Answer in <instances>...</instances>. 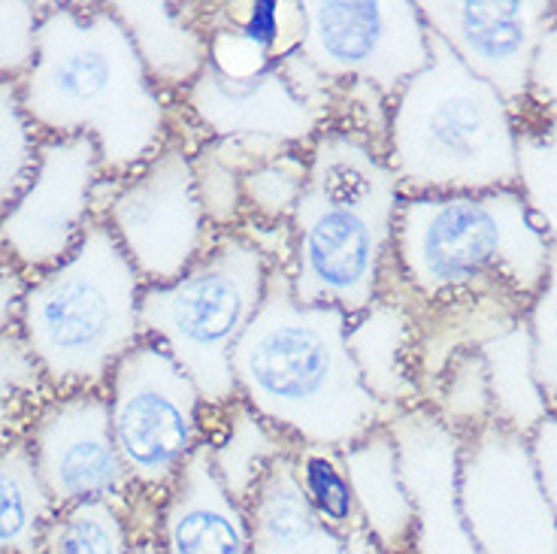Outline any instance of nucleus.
<instances>
[{"mask_svg":"<svg viewBox=\"0 0 557 554\" xmlns=\"http://www.w3.org/2000/svg\"><path fill=\"white\" fill-rule=\"evenodd\" d=\"M40 146L42 134L22 103L18 83L0 79V216L25 192L37 170Z\"/></svg>","mask_w":557,"mask_h":554,"instance_id":"72a5a7b5","label":"nucleus"},{"mask_svg":"<svg viewBox=\"0 0 557 554\" xmlns=\"http://www.w3.org/2000/svg\"><path fill=\"white\" fill-rule=\"evenodd\" d=\"M55 513L28 443L0 445V554H42Z\"/></svg>","mask_w":557,"mask_h":554,"instance_id":"a878e982","label":"nucleus"},{"mask_svg":"<svg viewBox=\"0 0 557 554\" xmlns=\"http://www.w3.org/2000/svg\"><path fill=\"white\" fill-rule=\"evenodd\" d=\"M182 115L200 137H258L309 149L327 125L292 91L278 64L251 79H231L207 61L180 98Z\"/></svg>","mask_w":557,"mask_h":554,"instance_id":"dca6fc26","label":"nucleus"},{"mask_svg":"<svg viewBox=\"0 0 557 554\" xmlns=\"http://www.w3.org/2000/svg\"><path fill=\"white\" fill-rule=\"evenodd\" d=\"M300 52L334 85H370L394 98L431 61L418 0H300Z\"/></svg>","mask_w":557,"mask_h":554,"instance_id":"9b49d317","label":"nucleus"},{"mask_svg":"<svg viewBox=\"0 0 557 554\" xmlns=\"http://www.w3.org/2000/svg\"><path fill=\"white\" fill-rule=\"evenodd\" d=\"M433 37L500 95L509 110L528 103L530 70L555 25L557 0H418Z\"/></svg>","mask_w":557,"mask_h":554,"instance_id":"4468645a","label":"nucleus"},{"mask_svg":"<svg viewBox=\"0 0 557 554\" xmlns=\"http://www.w3.org/2000/svg\"><path fill=\"white\" fill-rule=\"evenodd\" d=\"M528 328L533 340V373L543 389L545 401L557 413V251L552 249V263L543 292L528 309Z\"/></svg>","mask_w":557,"mask_h":554,"instance_id":"f704fd0d","label":"nucleus"},{"mask_svg":"<svg viewBox=\"0 0 557 554\" xmlns=\"http://www.w3.org/2000/svg\"><path fill=\"white\" fill-rule=\"evenodd\" d=\"M18 91L42 137L95 139L107 180L131 176L173 137L176 100L154 88L110 3H42Z\"/></svg>","mask_w":557,"mask_h":554,"instance_id":"f257e3e1","label":"nucleus"},{"mask_svg":"<svg viewBox=\"0 0 557 554\" xmlns=\"http://www.w3.org/2000/svg\"><path fill=\"white\" fill-rule=\"evenodd\" d=\"M518 125V192L528 200L533 222L557 251V122L524 103Z\"/></svg>","mask_w":557,"mask_h":554,"instance_id":"bb28decb","label":"nucleus"},{"mask_svg":"<svg viewBox=\"0 0 557 554\" xmlns=\"http://www.w3.org/2000/svg\"><path fill=\"white\" fill-rule=\"evenodd\" d=\"M346 552L348 554H388L382 545H376V542L370 540L361 527H355V530H348L346 533Z\"/></svg>","mask_w":557,"mask_h":554,"instance_id":"ea45409f","label":"nucleus"},{"mask_svg":"<svg viewBox=\"0 0 557 554\" xmlns=\"http://www.w3.org/2000/svg\"><path fill=\"white\" fill-rule=\"evenodd\" d=\"M270 270L264 251L239 231H227L180 279L143 288V336L168 348L209 413L237 401L231 358L264 304Z\"/></svg>","mask_w":557,"mask_h":554,"instance_id":"0eeeda50","label":"nucleus"},{"mask_svg":"<svg viewBox=\"0 0 557 554\" xmlns=\"http://www.w3.org/2000/svg\"><path fill=\"white\" fill-rule=\"evenodd\" d=\"M154 540L164 554H255L249 513L219 482L207 440L161 500Z\"/></svg>","mask_w":557,"mask_h":554,"instance_id":"f3484780","label":"nucleus"},{"mask_svg":"<svg viewBox=\"0 0 557 554\" xmlns=\"http://www.w3.org/2000/svg\"><path fill=\"white\" fill-rule=\"evenodd\" d=\"M428 406L458 433L460 440L494 421L491 385H487L485 360L479 355V348L460 352L458 358L448 364Z\"/></svg>","mask_w":557,"mask_h":554,"instance_id":"473e14b6","label":"nucleus"},{"mask_svg":"<svg viewBox=\"0 0 557 554\" xmlns=\"http://www.w3.org/2000/svg\"><path fill=\"white\" fill-rule=\"evenodd\" d=\"M98 219L110 227L143 285L180 279L219 236L197 197L191 149L176 137L125 180H103Z\"/></svg>","mask_w":557,"mask_h":554,"instance_id":"1a4fd4ad","label":"nucleus"},{"mask_svg":"<svg viewBox=\"0 0 557 554\" xmlns=\"http://www.w3.org/2000/svg\"><path fill=\"white\" fill-rule=\"evenodd\" d=\"M30 276L25 270H18L7 255H0V333L15 331L25 292H28Z\"/></svg>","mask_w":557,"mask_h":554,"instance_id":"4c0bfd02","label":"nucleus"},{"mask_svg":"<svg viewBox=\"0 0 557 554\" xmlns=\"http://www.w3.org/2000/svg\"><path fill=\"white\" fill-rule=\"evenodd\" d=\"M143 288L134 263L100 219L70 258L30 276L18 333L55 394L103 391L112 367L146 340Z\"/></svg>","mask_w":557,"mask_h":554,"instance_id":"423d86ee","label":"nucleus"},{"mask_svg":"<svg viewBox=\"0 0 557 554\" xmlns=\"http://www.w3.org/2000/svg\"><path fill=\"white\" fill-rule=\"evenodd\" d=\"M25 443L55 509L107 500L131 513L137 503L112 440L103 391L52 394L34 418Z\"/></svg>","mask_w":557,"mask_h":554,"instance_id":"ddd939ff","label":"nucleus"},{"mask_svg":"<svg viewBox=\"0 0 557 554\" xmlns=\"http://www.w3.org/2000/svg\"><path fill=\"white\" fill-rule=\"evenodd\" d=\"M385 158L404 197L518 188L516 112L431 34V61L391 98Z\"/></svg>","mask_w":557,"mask_h":554,"instance_id":"39448f33","label":"nucleus"},{"mask_svg":"<svg viewBox=\"0 0 557 554\" xmlns=\"http://www.w3.org/2000/svg\"><path fill=\"white\" fill-rule=\"evenodd\" d=\"M479 355L485 360L494 421L530 440L548 418L552 406L533 373V340L528 319L516 321L512 328L487 340Z\"/></svg>","mask_w":557,"mask_h":554,"instance_id":"b1692460","label":"nucleus"},{"mask_svg":"<svg viewBox=\"0 0 557 554\" xmlns=\"http://www.w3.org/2000/svg\"><path fill=\"white\" fill-rule=\"evenodd\" d=\"M110 10L131 34V42L154 88L170 100H180L209 61V34L200 10L168 0H125L110 3Z\"/></svg>","mask_w":557,"mask_h":554,"instance_id":"6ab92c4d","label":"nucleus"},{"mask_svg":"<svg viewBox=\"0 0 557 554\" xmlns=\"http://www.w3.org/2000/svg\"><path fill=\"white\" fill-rule=\"evenodd\" d=\"M292 464L300 494L324 525L343 537L348 530L361 527L351 482H348L346 464H343V452L321 448V445H294Z\"/></svg>","mask_w":557,"mask_h":554,"instance_id":"7c9ffc66","label":"nucleus"},{"mask_svg":"<svg viewBox=\"0 0 557 554\" xmlns=\"http://www.w3.org/2000/svg\"><path fill=\"white\" fill-rule=\"evenodd\" d=\"M131 554H164V549L158 545L154 537H137L131 545Z\"/></svg>","mask_w":557,"mask_h":554,"instance_id":"a19ab883","label":"nucleus"},{"mask_svg":"<svg viewBox=\"0 0 557 554\" xmlns=\"http://www.w3.org/2000/svg\"><path fill=\"white\" fill-rule=\"evenodd\" d=\"M110 428L137 500L158 503L207 440V406L164 346L143 340L103 385Z\"/></svg>","mask_w":557,"mask_h":554,"instance_id":"6e6552de","label":"nucleus"},{"mask_svg":"<svg viewBox=\"0 0 557 554\" xmlns=\"http://www.w3.org/2000/svg\"><path fill=\"white\" fill-rule=\"evenodd\" d=\"M42 3H0V79L22 83L37 61V30Z\"/></svg>","mask_w":557,"mask_h":554,"instance_id":"c9c22d12","label":"nucleus"},{"mask_svg":"<svg viewBox=\"0 0 557 554\" xmlns=\"http://www.w3.org/2000/svg\"><path fill=\"white\" fill-rule=\"evenodd\" d=\"M203 28H224L258 46L273 64L300 49L307 19L300 0H231L200 10Z\"/></svg>","mask_w":557,"mask_h":554,"instance_id":"cd10ccee","label":"nucleus"},{"mask_svg":"<svg viewBox=\"0 0 557 554\" xmlns=\"http://www.w3.org/2000/svg\"><path fill=\"white\" fill-rule=\"evenodd\" d=\"M134 527L125 506L91 500L58 509L49 521L42 554H131Z\"/></svg>","mask_w":557,"mask_h":554,"instance_id":"c756f323","label":"nucleus"},{"mask_svg":"<svg viewBox=\"0 0 557 554\" xmlns=\"http://www.w3.org/2000/svg\"><path fill=\"white\" fill-rule=\"evenodd\" d=\"M348 316L300 304L282 263H273L264 304L234 348L237 397L292 445H346L385 428L394 413L361 385L346 346Z\"/></svg>","mask_w":557,"mask_h":554,"instance_id":"f03ea898","label":"nucleus"},{"mask_svg":"<svg viewBox=\"0 0 557 554\" xmlns=\"http://www.w3.org/2000/svg\"><path fill=\"white\" fill-rule=\"evenodd\" d=\"M103 167L91 137H42L37 170L0 216V255L40 276L70 258L98 222Z\"/></svg>","mask_w":557,"mask_h":554,"instance_id":"f8f14e48","label":"nucleus"},{"mask_svg":"<svg viewBox=\"0 0 557 554\" xmlns=\"http://www.w3.org/2000/svg\"><path fill=\"white\" fill-rule=\"evenodd\" d=\"M309 149H285L243 173V212L267 224L292 222L309 173Z\"/></svg>","mask_w":557,"mask_h":554,"instance_id":"2f4dec72","label":"nucleus"},{"mask_svg":"<svg viewBox=\"0 0 557 554\" xmlns=\"http://www.w3.org/2000/svg\"><path fill=\"white\" fill-rule=\"evenodd\" d=\"M55 391L18 328L0 333V445L28 436L34 418Z\"/></svg>","mask_w":557,"mask_h":554,"instance_id":"c85d7f7f","label":"nucleus"},{"mask_svg":"<svg viewBox=\"0 0 557 554\" xmlns=\"http://www.w3.org/2000/svg\"><path fill=\"white\" fill-rule=\"evenodd\" d=\"M552 246L518 188L404 197L385 288L409 306L503 297L528 306L543 292Z\"/></svg>","mask_w":557,"mask_h":554,"instance_id":"20e7f679","label":"nucleus"},{"mask_svg":"<svg viewBox=\"0 0 557 554\" xmlns=\"http://www.w3.org/2000/svg\"><path fill=\"white\" fill-rule=\"evenodd\" d=\"M343 464H346L363 533L388 554L412 552L416 513L400 476L397 445L391 440L388 428L370 430L367 436L346 445Z\"/></svg>","mask_w":557,"mask_h":554,"instance_id":"aec40b11","label":"nucleus"},{"mask_svg":"<svg viewBox=\"0 0 557 554\" xmlns=\"http://www.w3.org/2000/svg\"><path fill=\"white\" fill-rule=\"evenodd\" d=\"M400 476L412 500L416 530L409 554H479L460 513V440L431 406L391 418Z\"/></svg>","mask_w":557,"mask_h":554,"instance_id":"2eb2a0df","label":"nucleus"},{"mask_svg":"<svg viewBox=\"0 0 557 554\" xmlns=\"http://www.w3.org/2000/svg\"><path fill=\"white\" fill-rule=\"evenodd\" d=\"M528 100L557 122V19L540 42L536 58H533Z\"/></svg>","mask_w":557,"mask_h":554,"instance_id":"e433bc0d","label":"nucleus"},{"mask_svg":"<svg viewBox=\"0 0 557 554\" xmlns=\"http://www.w3.org/2000/svg\"><path fill=\"white\" fill-rule=\"evenodd\" d=\"M416 312V382L428 406L436 382L460 352L482 348L487 340L528 319V306L503 297H458L446 304L412 306Z\"/></svg>","mask_w":557,"mask_h":554,"instance_id":"412c9836","label":"nucleus"},{"mask_svg":"<svg viewBox=\"0 0 557 554\" xmlns=\"http://www.w3.org/2000/svg\"><path fill=\"white\" fill-rule=\"evenodd\" d=\"M292 146H282L273 139L258 137H207L195 152V188L200 207L207 216L209 227L215 234L237 231L246 212H243V173L261 164L273 155L285 152Z\"/></svg>","mask_w":557,"mask_h":554,"instance_id":"393cba45","label":"nucleus"},{"mask_svg":"<svg viewBox=\"0 0 557 554\" xmlns=\"http://www.w3.org/2000/svg\"><path fill=\"white\" fill-rule=\"evenodd\" d=\"M203 428H207L212 470L219 476L224 491L243 506H249V500L264 482L270 467L278 457L292 455L294 448L273 424H267L264 418L239 397L215 413L207 409Z\"/></svg>","mask_w":557,"mask_h":554,"instance_id":"5701e85b","label":"nucleus"},{"mask_svg":"<svg viewBox=\"0 0 557 554\" xmlns=\"http://www.w3.org/2000/svg\"><path fill=\"white\" fill-rule=\"evenodd\" d=\"M307 155L285 270L300 304L336 306L351 319L385 288L404 188L385 149L351 127L324 125Z\"/></svg>","mask_w":557,"mask_h":554,"instance_id":"7ed1b4c3","label":"nucleus"},{"mask_svg":"<svg viewBox=\"0 0 557 554\" xmlns=\"http://www.w3.org/2000/svg\"><path fill=\"white\" fill-rule=\"evenodd\" d=\"M530 448L536 457V470L543 479V488L557 513V413H548L536 433L530 436Z\"/></svg>","mask_w":557,"mask_h":554,"instance_id":"58836bf2","label":"nucleus"},{"mask_svg":"<svg viewBox=\"0 0 557 554\" xmlns=\"http://www.w3.org/2000/svg\"><path fill=\"white\" fill-rule=\"evenodd\" d=\"M460 513L479 554H557V513L530 440L497 421L463 436Z\"/></svg>","mask_w":557,"mask_h":554,"instance_id":"9d476101","label":"nucleus"},{"mask_svg":"<svg viewBox=\"0 0 557 554\" xmlns=\"http://www.w3.org/2000/svg\"><path fill=\"white\" fill-rule=\"evenodd\" d=\"M346 346L367 394L394 416L424 406L416 382V312L397 294L382 292L348 319Z\"/></svg>","mask_w":557,"mask_h":554,"instance_id":"a211bd4d","label":"nucleus"},{"mask_svg":"<svg viewBox=\"0 0 557 554\" xmlns=\"http://www.w3.org/2000/svg\"><path fill=\"white\" fill-rule=\"evenodd\" d=\"M255 554H348L346 537L309 509L292 455L278 457L246 506Z\"/></svg>","mask_w":557,"mask_h":554,"instance_id":"4be33fe9","label":"nucleus"}]
</instances>
